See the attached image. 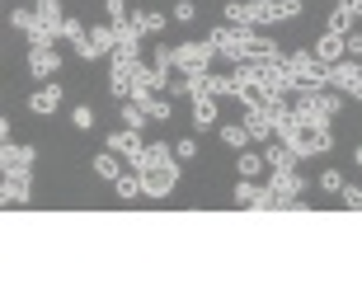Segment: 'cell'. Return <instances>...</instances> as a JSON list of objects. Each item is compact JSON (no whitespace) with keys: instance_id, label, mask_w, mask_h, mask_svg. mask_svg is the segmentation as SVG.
<instances>
[{"instance_id":"obj_1","label":"cell","mask_w":362,"mask_h":282,"mask_svg":"<svg viewBox=\"0 0 362 282\" xmlns=\"http://www.w3.org/2000/svg\"><path fill=\"white\" fill-rule=\"evenodd\" d=\"M207 38L216 42V52L226 57L230 66H235V61H273V57H282L278 42L264 38L259 28H245V24H221V28H212Z\"/></svg>"},{"instance_id":"obj_2","label":"cell","mask_w":362,"mask_h":282,"mask_svg":"<svg viewBox=\"0 0 362 282\" xmlns=\"http://www.w3.org/2000/svg\"><path fill=\"white\" fill-rule=\"evenodd\" d=\"M269 212H301L306 202H301V193H306V179L296 175V170H273L269 184Z\"/></svg>"},{"instance_id":"obj_3","label":"cell","mask_w":362,"mask_h":282,"mask_svg":"<svg viewBox=\"0 0 362 282\" xmlns=\"http://www.w3.org/2000/svg\"><path fill=\"white\" fill-rule=\"evenodd\" d=\"M226 24H245V28L282 24V0H230L226 5Z\"/></svg>"},{"instance_id":"obj_4","label":"cell","mask_w":362,"mask_h":282,"mask_svg":"<svg viewBox=\"0 0 362 282\" xmlns=\"http://www.w3.org/2000/svg\"><path fill=\"white\" fill-rule=\"evenodd\" d=\"M141 184H146V198H170L175 184H179V155H175V160L141 165Z\"/></svg>"},{"instance_id":"obj_5","label":"cell","mask_w":362,"mask_h":282,"mask_svg":"<svg viewBox=\"0 0 362 282\" xmlns=\"http://www.w3.org/2000/svg\"><path fill=\"white\" fill-rule=\"evenodd\" d=\"M212 57H221L212 38L179 42V47H175V71H184V76H193V71H212Z\"/></svg>"},{"instance_id":"obj_6","label":"cell","mask_w":362,"mask_h":282,"mask_svg":"<svg viewBox=\"0 0 362 282\" xmlns=\"http://www.w3.org/2000/svg\"><path fill=\"white\" fill-rule=\"evenodd\" d=\"M329 85L362 104V57H344V61H334V66H329Z\"/></svg>"},{"instance_id":"obj_7","label":"cell","mask_w":362,"mask_h":282,"mask_svg":"<svg viewBox=\"0 0 362 282\" xmlns=\"http://www.w3.org/2000/svg\"><path fill=\"white\" fill-rule=\"evenodd\" d=\"M141 66H146L141 57H136V61H113V57H108V94H113V99H127L132 85L141 81Z\"/></svg>"},{"instance_id":"obj_8","label":"cell","mask_w":362,"mask_h":282,"mask_svg":"<svg viewBox=\"0 0 362 282\" xmlns=\"http://www.w3.org/2000/svg\"><path fill=\"white\" fill-rule=\"evenodd\" d=\"M108 151H118L132 170H141V160H146V141H141L136 127H118V132H108Z\"/></svg>"},{"instance_id":"obj_9","label":"cell","mask_w":362,"mask_h":282,"mask_svg":"<svg viewBox=\"0 0 362 282\" xmlns=\"http://www.w3.org/2000/svg\"><path fill=\"white\" fill-rule=\"evenodd\" d=\"M28 76L33 81H57L62 76V52L57 47H28Z\"/></svg>"},{"instance_id":"obj_10","label":"cell","mask_w":362,"mask_h":282,"mask_svg":"<svg viewBox=\"0 0 362 282\" xmlns=\"http://www.w3.org/2000/svg\"><path fill=\"white\" fill-rule=\"evenodd\" d=\"M33 160H38L33 146H14V141L0 146V170H5V175H33Z\"/></svg>"},{"instance_id":"obj_11","label":"cell","mask_w":362,"mask_h":282,"mask_svg":"<svg viewBox=\"0 0 362 282\" xmlns=\"http://www.w3.org/2000/svg\"><path fill=\"white\" fill-rule=\"evenodd\" d=\"M193 104V132H212V127H221V118H216V94H193L188 99Z\"/></svg>"},{"instance_id":"obj_12","label":"cell","mask_w":362,"mask_h":282,"mask_svg":"<svg viewBox=\"0 0 362 282\" xmlns=\"http://www.w3.org/2000/svg\"><path fill=\"white\" fill-rule=\"evenodd\" d=\"M264 160H269V170H296V165H301V151H296L292 141L273 136L269 146H264Z\"/></svg>"},{"instance_id":"obj_13","label":"cell","mask_w":362,"mask_h":282,"mask_svg":"<svg viewBox=\"0 0 362 282\" xmlns=\"http://www.w3.org/2000/svg\"><path fill=\"white\" fill-rule=\"evenodd\" d=\"M0 202H5V207H24V202H33V179L28 175H5Z\"/></svg>"},{"instance_id":"obj_14","label":"cell","mask_w":362,"mask_h":282,"mask_svg":"<svg viewBox=\"0 0 362 282\" xmlns=\"http://www.w3.org/2000/svg\"><path fill=\"white\" fill-rule=\"evenodd\" d=\"M235 207H255V212H269V188H259L255 179H240L235 184Z\"/></svg>"},{"instance_id":"obj_15","label":"cell","mask_w":362,"mask_h":282,"mask_svg":"<svg viewBox=\"0 0 362 282\" xmlns=\"http://www.w3.org/2000/svg\"><path fill=\"white\" fill-rule=\"evenodd\" d=\"M113 193H118L122 202H141V198H146V184H141V170H132V165H127V170H122V175L113 179Z\"/></svg>"},{"instance_id":"obj_16","label":"cell","mask_w":362,"mask_h":282,"mask_svg":"<svg viewBox=\"0 0 362 282\" xmlns=\"http://www.w3.org/2000/svg\"><path fill=\"white\" fill-rule=\"evenodd\" d=\"M344 52H349V33H329L325 28V38L315 42V57H320L325 66H334V61H344Z\"/></svg>"},{"instance_id":"obj_17","label":"cell","mask_w":362,"mask_h":282,"mask_svg":"<svg viewBox=\"0 0 362 282\" xmlns=\"http://www.w3.org/2000/svg\"><path fill=\"white\" fill-rule=\"evenodd\" d=\"M28 108H33L38 118L57 113V108H62V85H47V81H42V90H33V94H28Z\"/></svg>"},{"instance_id":"obj_18","label":"cell","mask_w":362,"mask_h":282,"mask_svg":"<svg viewBox=\"0 0 362 282\" xmlns=\"http://www.w3.org/2000/svg\"><path fill=\"white\" fill-rule=\"evenodd\" d=\"M235 170H240V179H259L264 170H269V160H264V151H235Z\"/></svg>"},{"instance_id":"obj_19","label":"cell","mask_w":362,"mask_h":282,"mask_svg":"<svg viewBox=\"0 0 362 282\" xmlns=\"http://www.w3.org/2000/svg\"><path fill=\"white\" fill-rule=\"evenodd\" d=\"M118 122L141 132V127L151 122V113H146V104H136V99H118Z\"/></svg>"},{"instance_id":"obj_20","label":"cell","mask_w":362,"mask_h":282,"mask_svg":"<svg viewBox=\"0 0 362 282\" xmlns=\"http://www.w3.org/2000/svg\"><path fill=\"white\" fill-rule=\"evenodd\" d=\"M90 170H94V175H99V179H108V184H113V179H118L122 175V155H118V151H99V155H94V165H90Z\"/></svg>"},{"instance_id":"obj_21","label":"cell","mask_w":362,"mask_h":282,"mask_svg":"<svg viewBox=\"0 0 362 282\" xmlns=\"http://www.w3.org/2000/svg\"><path fill=\"white\" fill-rule=\"evenodd\" d=\"M235 99H240V108H264L273 99V90L264 81H250V85H240V94H235Z\"/></svg>"},{"instance_id":"obj_22","label":"cell","mask_w":362,"mask_h":282,"mask_svg":"<svg viewBox=\"0 0 362 282\" xmlns=\"http://www.w3.org/2000/svg\"><path fill=\"white\" fill-rule=\"evenodd\" d=\"M245 127H250V136L255 141H273V122L264 108H245Z\"/></svg>"},{"instance_id":"obj_23","label":"cell","mask_w":362,"mask_h":282,"mask_svg":"<svg viewBox=\"0 0 362 282\" xmlns=\"http://www.w3.org/2000/svg\"><path fill=\"white\" fill-rule=\"evenodd\" d=\"M216 136H221V141H226L230 151H245V146H250V141H255L245 122H221V127H216Z\"/></svg>"},{"instance_id":"obj_24","label":"cell","mask_w":362,"mask_h":282,"mask_svg":"<svg viewBox=\"0 0 362 282\" xmlns=\"http://www.w3.org/2000/svg\"><path fill=\"white\" fill-rule=\"evenodd\" d=\"M132 24L141 28V33H165V10H132Z\"/></svg>"},{"instance_id":"obj_25","label":"cell","mask_w":362,"mask_h":282,"mask_svg":"<svg viewBox=\"0 0 362 282\" xmlns=\"http://www.w3.org/2000/svg\"><path fill=\"white\" fill-rule=\"evenodd\" d=\"M62 42H71L76 52H81L85 42H90V28H85V19H81V14H66V33H62Z\"/></svg>"},{"instance_id":"obj_26","label":"cell","mask_w":362,"mask_h":282,"mask_svg":"<svg viewBox=\"0 0 362 282\" xmlns=\"http://www.w3.org/2000/svg\"><path fill=\"white\" fill-rule=\"evenodd\" d=\"M146 113H151V122H170L175 118V99H170V94H151Z\"/></svg>"},{"instance_id":"obj_27","label":"cell","mask_w":362,"mask_h":282,"mask_svg":"<svg viewBox=\"0 0 362 282\" xmlns=\"http://www.w3.org/2000/svg\"><path fill=\"white\" fill-rule=\"evenodd\" d=\"M10 24L19 28V33H28V28L38 24V5H10Z\"/></svg>"},{"instance_id":"obj_28","label":"cell","mask_w":362,"mask_h":282,"mask_svg":"<svg viewBox=\"0 0 362 282\" xmlns=\"http://www.w3.org/2000/svg\"><path fill=\"white\" fill-rule=\"evenodd\" d=\"M353 24H358V14H353L349 5L339 0V10L329 14V33H353Z\"/></svg>"},{"instance_id":"obj_29","label":"cell","mask_w":362,"mask_h":282,"mask_svg":"<svg viewBox=\"0 0 362 282\" xmlns=\"http://www.w3.org/2000/svg\"><path fill=\"white\" fill-rule=\"evenodd\" d=\"M94 122H99V118H94V108H90V104H76V108H71V127H81V132H90Z\"/></svg>"},{"instance_id":"obj_30","label":"cell","mask_w":362,"mask_h":282,"mask_svg":"<svg viewBox=\"0 0 362 282\" xmlns=\"http://www.w3.org/2000/svg\"><path fill=\"white\" fill-rule=\"evenodd\" d=\"M151 160H175V146L170 141H146V160L141 165H151Z\"/></svg>"},{"instance_id":"obj_31","label":"cell","mask_w":362,"mask_h":282,"mask_svg":"<svg viewBox=\"0 0 362 282\" xmlns=\"http://www.w3.org/2000/svg\"><path fill=\"white\" fill-rule=\"evenodd\" d=\"M339 198H344V207H349V212H362V184H344V193H339Z\"/></svg>"},{"instance_id":"obj_32","label":"cell","mask_w":362,"mask_h":282,"mask_svg":"<svg viewBox=\"0 0 362 282\" xmlns=\"http://www.w3.org/2000/svg\"><path fill=\"white\" fill-rule=\"evenodd\" d=\"M175 155H179V160H198V136H179Z\"/></svg>"},{"instance_id":"obj_33","label":"cell","mask_w":362,"mask_h":282,"mask_svg":"<svg viewBox=\"0 0 362 282\" xmlns=\"http://www.w3.org/2000/svg\"><path fill=\"white\" fill-rule=\"evenodd\" d=\"M151 66H160V71H175V47H156V52H151Z\"/></svg>"},{"instance_id":"obj_34","label":"cell","mask_w":362,"mask_h":282,"mask_svg":"<svg viewBox=\"0 0 362 282\" xmlns=\"http://www.w3.org/2000/svg\"><path fill=\"white\" fill-rule=\"evenodd\" d=\"M104 14H108V24H118V19H127V0H104Z\"/></svg>"},{"instance_id":"obj_35","label":"cell","mask_w":362,"mask_h":282,"mask_svg":"<svg viewBox=\"0 0 362 282\" xmlns=\"http://www.w3.org/2000/svg\"><path fill=\"white\" fill-rule=\"evenodd\" d=\"M320 188H325V193H344V175H339V170H325Z\"/></svg>"},{"instance_id":"obj_36","label":"cell","mask_w":362,"mask_h":282,"mask_svg":"<svg viewBox=\"0 0 362 282\" xmlns=\"http://www.w3.org/2000/svg\"><path fill=\"white\" fill-rule=\"evenodd\" d=\"M175 19H179V24H193V19H198V5H193V0H179V5H175Z\"/></svg>"},{"instance_id":"obj_37","label":"cell","mask_w":362,"mask_h":282,"mask_svg":"<svg viewBox=\"0 0 362 282\" xmlns=\"http://www.w3.org/2000/svg\"><path fill=\"white\" fill-rule=\"evenodd\" d=\"M301 14V0H282V19H296Z\"/></svg>"},{"instance_id":"obj_38","label":"cell","mask_w":362,"mask_h":282,"mask_svg":"<svg viewBox=\"0 0 362 282\" xmlns=\"http://www.w3.org/2000/svg\"><path fill=\"white\" fill-rule=\"evenodd\" d=\"M349 57H362V33H358V28L349 33Z\"/></svg>"},{"instance_id":"obj_39","label":"cell","mask_w":362,"mask_h":282,"mask_svg":"<svg viewBox=\"0 0 362 282\" xmlns=\"http://www.w3.org/2000/svg\"><path fill=\"white\" fill-rule=\"evenodd\" d=\"M344 5H349V10H353V14H362V0H344Z\"/></svg>"},{"instance_id":"obj_40","label":"cell","mask_w":362,"mask_h":282,"mask_svg":"<svg viewBox=\"0 0 362 282\" xmlns=\"http://www.w3.org/2000/svg\"><path fill=\"white\" fill-rule=\"evenodd\" d=\"M353 160H358V165H362V146H358V151H353Z\"/></svg>"}]
</instances>
